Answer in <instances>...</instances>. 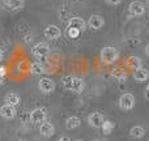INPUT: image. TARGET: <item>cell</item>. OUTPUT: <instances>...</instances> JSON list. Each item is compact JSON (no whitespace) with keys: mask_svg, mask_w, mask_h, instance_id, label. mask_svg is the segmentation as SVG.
I'll use <instances>...</instances> for the list:
<instances>
[{"mask_svg":"<svg viewBox=\"0 0 149 141\" xmlns=\"http://www.w3.org/2000/svg\"><path fill=\"white\" fill-rule=\"evenodd\" d=\"M63 85L67 90L73 93H81L84 89V81L74 76H64L63 77Z\"/></svg>","mask_w":149,"mask_h":141,"instance_id":"1","label":"cell"},{"mask_svg":"<svg viewBox=\"0 0 149 141\" xmlns=\"http://www.w3.org/2000/svg\"><path fill=\"white\" fill-rule=\"evenodd\" d=\"M118 50L115 47H110L106 46L101 50V60H102L105 64H111L118 59Z\"/></svg>","mask_w":149,"mask_h":141,"instance_id":"2","label":"cell"},{"mask_svg":"<svg viewBox=\"0 0 149 141\" xmlns=\"http://www.w3.org/2000/svg\"><path fill=\"white\" fill-rule=\"evenodd\" d=\"M119 106L123 110H131L135 106V97L131 93H126V94L120 95L119 98Z\"/></svg>","mask_w":149,"mask_h":141,"instance_id":"3","label":"cell"},{"mask_svg":"<svg viewBox=\"0 0 149 141\" xmlns=\"http://www.w3.org/2000/svg\"><path fill=\"white\" fill-rule=\"evenodd\" d=\"M47 113L43 107H37L30 113V122L31 123H42L46 120Z\"/></svg>","mask_w":149,"mask_h":141,"instance_id":"4","label":"cell"},{"mask_svg":"<svg viewBox=\"0 0 149 141\" xmlns=\"http://www.w3.org/2000/svg\"><path fill=\"white\" fill-rule=\"evenodd\" d=\"M88 122H89V124L92 127H94V128H101L103 122H105V119H103V115L101 113H92L88 116Z\"/></svg>","mask_w":149,"mask_h":141,"instance_id":"5","label":"cell"},{"mask_svg":"<svg viewBox=\"0 0 149 141\" xmlns=\"http://www.w3.org/2000/svg\"><path fill=\"white\" fill-rule=\"evenodd\" d=\"M38 86H39V89H41L43 93H52L55 90V82L52 81L51 78L45 77V78L39 80Z\"/></svg>","mask_w":149,"mask_h":141,"instance_id":"6","label":"cell"},{"mask_svg":"<svg viewBox=\"0 0 149 141\" xmlns=\"http://www.w3.org/2000/svg\"><path fill=\"white\" fill-rule=\"evenodd\" d=\"M33 54L37 58H46L50 54V47L45 43H38L33 47Z\"/></svg>","mask_w":149,"mask_h":141,"instance_id":"7","label":"cell"},{"mask_svg":"<svg viewBox=\"0 0 149 141\" xmlns=\"http://www.w3.org/2000/svg\"><path fill=\"white\" fill-rule=\"evenodd\" d=\"M85 26H86L85 21L80 17L71 18L70 22H68V29H73V30H77V31H82L85 29Z\"/></svg>","mask_w":149,"mask_h":141,"instance_id":"8","label":"cell"},{"mask_svg":"<svg viewBox=\"0 0 149 141\" xmlns=\"http://www.w3.org/2000/svg\"><path fill=\"white\" fill-rule=\"evenodd\" d=\"M60 35H62L60 29L56 25H49L45 29V37L49 39H58Z\"/></svg>","mask_w":149,"mask_h":141,"instance_id":"9","label":"cell"},{"mask_svg":"<svg viewBox=\"0 0 149 141\" xmlns=\"http://www.w3.org/2000/svg\"><path fill=\"white\" fill-rule=\"evenodd\" d=\"M39 132H41V135L43 137H51L55 133V128L51 123L45 120V122H42L41 127H39Z\"/></svg>","mask_w":149,"mask_h":141,"instance_id":"10","label":"cell"},{"mask_svg":"<svg viewBox=\"0 0 149 141\" xmlns=\"http://www.w3.org/2000/svg\"><path fill=\"white\" fill-rule=\"evenodd\" d=\"M0 115L4 119H13L16 116V107L5 103V105H3L0 107Z\"/></svg>","mask_w":149,"mask_h":141,"instance_id":"11","label":"cell"},{"mask_svg":"<svg viewBox=\"0 0 149 141\" xmlns=\"http://www.w3.org/2000/svg\"><path fill=\"white\" fill-rule=\"evenodd\" d=\"M145 12V5L141 1H132L130 4V13L134 16H141Z\"/></svg>","mask_w":149,"mask_h":141,"instance_id":"12","label":"cell"},{"mask_svg":"<svg viewBox=\"0 0 149 141\" xmlns=\"http://www.w3.org/2000/svg\"><path fill=\"white\" fill-rule=\"evenodd\" d=\"M103 24H105V21H103V17H101V16L93 15L89 17V26L94 30H100L103 26Z\"/></svg>","mask_w":149,"mask_h":141,"instance_id":"13","label":"cell"},{"mask_svg":"<svg viewBox=\"0 0 149 141\" xmlns=\"http://www.w3.org/2000/svg\"><path fill=\"white\" fill-rule=\"evenodd\" d=\"M134 78L136 80L137 82H143V81H147L148 77H149V72L145 69V68L140 67V68H136V69L134 71Z\"/></svg>","mask_w":149,"mask_h":141,"instance_id":"14","label":"cell"},{"mask_svg":"<svg viewBox=\"0 0 149 141\" xmlns=\"http://www.w3.org/2000/svg\"><path fill=\"white\" fill-rule=\"evenodd\" d=\"M5 103L16 107V106L20 103V97H18L16 93H8V94L5 95Z\"/></svg>","mask_w":149,"mask_h":141,"instance_id":"15","label":"cell"},{"mask_svg":"<svg viewBox=\"0 0 149 141\" xmlns=\"http://www.w3.org/2000/svg\"><path fill=\"white\" fill-rule=\"evenodd\" d=\"M65 126H67L68 129H74L81 126V120H80V118H77V116H71V118L67 119Z\"/></svg>","mask_w":149,"mask_h":141,"instance_id":"16","label":"cell"},{"mask_svg":"<svg viewBox=\"0 0 149 141\" xmlns=\"http://www.w3.org/2000/svg\"><path fill=\"white\" fill-rule=\"evenodd\" d=\"M144 133H145V129L140 126L132 127L131 131H130V135H131V137H134V139H140V137L144 136Z\"/></svg>","mask_w":149,"mask_h":141,"instance_id":"17","label":"cell"},{"mask_svg":"<svg viewBox=\"0 0 149 141\" xmlns=\"http://www.w3.org/2000/svg\"><path fill=\"white\" fill-rule=\"evenodd\" d=\"M111 76L114 77V78H116L118 81H123V80H126L127 74L126 72L123 69H119V68H114L113 71H111Z\"/></svg>","mask_w":149,"mask_h":141,"instance_id":"18","label":"cell"},{"mask_svg":"<svg viewBox=\"0 0 149 141\" xmlns=\"http://www.w3.org/2000/svg\"><path fill=\"white\" fill-rule=\"evenodd\" d=\"M127 65L131 67V68H134V69H136V68L141 67V60H140L137 56H131V58L127 59Z\"/></svg>","mask_w":149,"mask_h":141,"instance_id":"19","label":"cell"},{"mask_svg":"<svg viewBox=\"0 0 149 141\" xmlns=\"http://www.w3.org/2000/svg\"><path fill=\"white\" fill-rule=\"evenodd\" d=\"M8 7L10 9H21L24 7V0H8Z\"/></svg>","mask_w":149,"mask_h":141,"instance_id":"20","label":"cell"},{"mask_svg":"<svg viewBox=\"0 0 149 141\" xmlns=\"http://www.w3.org/2000/svg\"><path fill=\"white\" fill-rule=\"evenodd\" d=\"M101 128H102V132H103L105 135H110L111 131H113V128H114V124L111 123L110 120H105Z\"/></svg>","mask_w":149,"mask_h":141,"instance_id":"21","label":"cell"},{"mask_svg":"<svg viewBox=\"0 0 149 141\" xmlns=\"http://www.w3.org/2000/svg\"><path fill=\"white\" fill-rule=\"evenodd\" d=\"M31 72H33V73L39 74V73H42V72H43V68H42L41 65H33V67H31Z\"/></svg>","mask_w":149,"mask_h":141,"instance_id":"22","label":"cell"},{"mask_svg":"<svg viewBox=\"0 0 149 141\" xmlns=\"http://www.w3.org/2000/svg\"><path fill=\"white\" fill-rule=\"evenodd\" d=\"M106 1H107L109 4H111V5H118L122 0H106Z\"/></svg>","mask_w":149,"mask_h":141,"instance_id":"23","label":"cell"},{"mask_svg":"<svg viewBox=\"0 0 149 141\" xmlns=\"http://www.w3.org/2000/svg\"><path fill=\"white\" fill-rule=\"evenodd\" d=\"M145 98L149 99V84L147 85V89H145Z\"/></svg>","mask_w":149,"mask_h":141,"instance_id":"24","label":"cell"},{"mask_svg":"<svg viewBox=\"0 0 149 141\" xmlns=\"http://www.w3.org/2000/svg\"><path fill=\"white\" fill-rule=\"evenodd\" d=\"M58 141H71V139L70 137H67V136H63V137H60Z\"/></svg>","mask_w":149,"mask_h":141,"instance_id":"25","label":"cell"},{"mask_svg":"<svg viewBox=\"0 0 149 141\" xmlns=\"http://www.w3.org/2000/svg\"><path fill=\"white\" fill-rule=\"evenodd\" d=\"M145 54H147L148 56H149V44H148L147 47H145Z\"/></svg>","mask_w":149,"mask_h":141,"instance_id":"26","label":"cell"},{"mask_svg":"<svg viewBox=\"0 0 149 141\" xmlns=\"http://www.w3.org/2000/svg\"><path fill=\"white\" fill-rule=\"evenodd\" d=\"M3 82H4V78H3V76L0 74V85H3Z\"/></svg>","mask_w":149,"mask_h":141,"instance_id":"27","label":"cell"},{"mask_svg":"<svg viewBox=\"0 0 149 141\" xmlns=\"http://www.w3.org/2000/svg\"><path fill=\"white\" fill-rule=\"evenodd\" d=\"M0 74H1V76H3V74H4V68H0Z\"/></svg>","mask_w":149,"mask_h":141,"instance_id":"28","label":"cell"},{"mask_svg":"<svg viewBox=\"0 0 149 141\" xmlns=\"http://www.w3.org/2000/svg\"><path fill=\"white\" fill-rule=\"evenodd\" d=\"M1 59H3V51L0 50V60H1Z\"/></svg>","mask_w":149,"mask_h":141,"instance_id":"29","label":"cell"},{"mask_svg":"<svg viewBox=\"0 0 149 141\" xmlns=\"http://www.w3.org/2000/svg\"><path fill=\"white\" fill-rule=\"evenodd\" d=\"M76 141H84V140H76Z\"/></svg>","mask_w":149,"mask_h":141,"instance_id":"30","label":"cell"},{"mask_svg":"<svg viewBox=\"0 0 149 141\" xmlns=\"http://www.w3.org/2000/svg\"><path fill=\"white\" fill-rule=\"evenodd\" d=\"M147 3H148V4H149V0H147Z\"/></svg>","mask_w":149,"mask_h":141,"instance_id":"31","label":"cell"},{"mask_svg":"<svg viewBox=\"0 0 149 141\" xmlns=\"http://www.w3.org/2000/svg\"><path fill=\"white\" fill-rule=\"evenodd\" d=\"M21 141H26V140H21Z\"/></svg>","mask_w":149,"mask_h":141,"instance_id":"32","label":"cell"}]
</instances>
